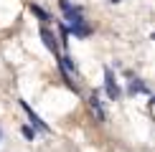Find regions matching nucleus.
Masks as SVG:
<instances>
[{
  "instance_id": "1",
  "label": "nucleus",
  "mask_w": 155,
  "mask_h": 152,
  "mask_svg": "<svg viewBox=\"0 0 155 152\" xmlns=\"http://www.w3.org/2000/svg\"><path fill=\"white\" fill-rule=\"evenodd\" d=\"M61 10L66 13V21H69V28H76V25L84 23V15L79 8H71V3L69 0H61Z\"/></svg>"
},
{
  "instance_id": "2",
  "label": "nucleus",
  "mask_w": 155,
  "mask_h": 152,
  "mask_svg": "<svg viewBox=\"0 0 155 152\" xmlns=\"http://www.w3.org/2000/svg\"><path fill=\"white\" fill-rule=\"evenodd\" d=\"M104 89H107V97L109 99H120V86H117V81H114V76H112V71H109V68H104Z\"/></svg>"
},
{
  "instance_id": "3",
  "label": "nucleus",
  "mask_w": 155,
  "mask_h": 152,
  "mask_svg": "<svg viewBox=\"0 0 155 152\" xmlns=\"http://www.w3.org/2000/svg\"><path fill=\"white\" fill-rule=\"evenodd\" d=\"M23 109H25V114H28V119L33 122V127H36V129L48 132V124H46V122H41V117H38V114H33V109H31V106L25 104V101H23Z\"/></svg>"
},
{
  "instance_id": "4",
  "label": "nucleus",
  "mask_w": 155,
  "mask_h": 152,
  "mask_svg": "<svg viewBox=\"0 0 155 152\" xmlns=\"http://www.w3.org/2000/svg\"><path fill=\"white\" fill-rule=\"evenodd\" d=\"M41 41L46 43V48H48V51H54V53L59 51V43H56V38H54V33H51L48 28H41Z\"/></svg>"
},
{
  "instance_id": "5",
  "label": "nucleus",
  "mask_w": 155,
  "mask_h": 152,
  "mask_svg": "<svg viewBox=\"0 0 155 152\" xmlns=\"http://www.w3.org/2000/svg\"><path fill=\"white\" fill-rule=\"evenodd\" d=\"M89 106H92V112L97 114V119H104V109H102L99 99H97V94H92V99H89Z\"/></svg>"
},
{
  "instance_id": "6",
  "label": "nucleus",
  "mask_w": 155,
  "mask_h": 152,
  "mask_svg": "<svg viewBox=\"0 0 155 152\" xmlns=\"http://www.w3.org/2000/svg\"><path fill=\"white\" fill-rule=\"evenodd\" d=\"M137 91H145V94H147V86H145V84H140V81L135 79L132 84H130V94H137Z\"/></svg>"
},
{
  "instance_id": "7",
  "label": "nucleus",
  "mask_w": 155,
  "mask_h": 152,
  "mask_svg": "<svg viewBox=\"0 0 155 152\" xmlns=\"http://www.w3.org/2000/svg\"><path fill=\"white\" fill-rule=\"evenodd\" d=\"M71 30H74V36H81V38H84V36H89V25H87V23L76 25V28H71Z\"/></svg>"
},
{
  "instance_id": "8",
  "label": "nucleus",
  "mask_w": 155,
  "mask_h": 152,
  "mask_svg": "<svg viewBox=\"0 0 155 152\" xmlns=\"http://www.w3.org/2000/svg\"><path fill=\"white\" fill-rule=\"evenodd\" d=\"M31 10H33V15H38L41 21H48V13H46V10H41L38 5H31Z\"/></svg>"
},
{
  "instance_id": "9",
  "label": "nucleus",
  "mask_w": 155,
  "mask_h": 152,
  "mask_svg": "<svg viewBox=\"0 0 155 152\" xmlns=\"http://www.w3.org/2000/svg\"><path fill=\"white\" fill-rule=\"evenodd\" d=\"M23 137L25 139H33L36 137V129H33V127H23Z\"/></svg>"
},
{
  "instance_id": "10",
  "label": "nucleus",
  "mask_w": 155,
  "mask_h": 152,
  "mask_svg": "<svg viewBox=\"0 0 155 152\" xmlns=\"http://www.w3.org/2000/svg\"><path fill=\"white\" fill-rule=\"evenodd\" d=\"M112 3H120V0H112Z\"/></svg>"
}]
</instances>
